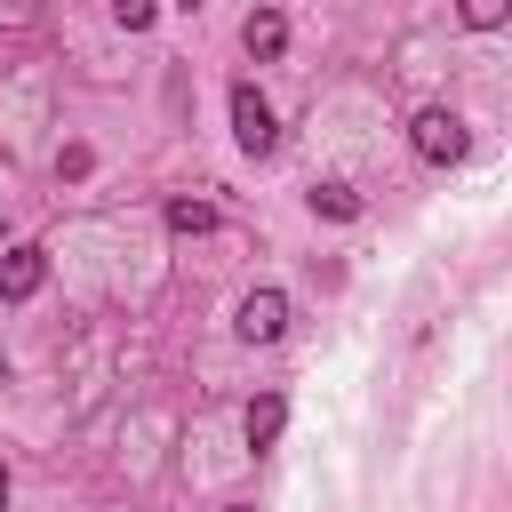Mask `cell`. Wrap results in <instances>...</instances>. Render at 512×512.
Masks as SVG:
<instances>
[{
    "label": "cell",
    "instance_id": "obj_1",
    "mask_svg": "<svg viewBox=\"0 0 512 512\" xmlns=\"http://www.w3.org/2000/svg\"><path fill=\"white\" fill-rule=\"evenodd\" d=\"M408 144H416V160H424V168H456V160L472 152V136H464V120H456L448 104H424V112L408 120Z\"/></svg>",
    "mask_w": 512,
    "mask_h": 512
},
{
    "label": "cell",
    "instance_id": "obj_2",
    "mask_svg": "<svg viewBox=\"0 0 512 512\" xmlns=\"http://www.w3.org/2000/svg\"><path fill=\"white\" fill-rule=\"evenodd\" d=\"M232 144H240L248 160H264V152L280 144V128H272V104H264V88H256V80H232Z\"/></svg>",
    "mask_w": 512,
    "mask_h": 512
},
{
    "label": "cell",
    "instance_id": "obj_3",
    "mask_svg": "<svg viewBox=\"0 0 512 512\" xmlns=\"http://www.w3.org/2000/svg\"><path fill=\"white\" fill-rule=\"evenodd\" d=\"M232 328H240V344H280L288 336V296L280 288H248L240 312H232Z\"/></svg>",
    "mask_w": 512,
    "mask_h": 512
},
{
    "label": "cell",
    "instance_id": "obj_4",
    "mask_svg": "<svg viewBox=\"0 0 512 512\" xmlns=\"http://www.w3.org/2000/svg\"><path fill=\"white\" fill-rule=\"evenodd\" d=\"M40 280H48V248H32V240H24V248H8V256H0V304H32V296H40Z\"/></svg>",
    "mask_w": 512,
    "mask_h": 512
},
{
    "label": "cell",
    "instance_id": "obj_5",
    "mask_svg": "<svg viewBox=\"0 0 512 512\" xmlns=\"http://www.w3.org/2000/svg\"><path fill=\"white\" fill-rule=\"evenodd\" d=\"M240 48H248L256 64H272V56L288 48V16H280V8H248V16H240Z\"/></svg>",
    "mask_w": 512,
    "mask_h": 512
},
{
    "label": "cell",
    "instance_id": "obj_6",
    "mask_svg": "<svg viewBox=\"0 0 512 512\" xmlns=\"http://www.w3.org/2000/svg\"><path fill=\"white\" fill-rule=\"evenodd\" d=\"M280 424H288V400H280V392H256V400H248V448H272Z\"/></svg>",
    "mask_w": 512,
    "mask_h": 512
},
{
    "label": "cell",
    "instance_id": "obj_7",
    "mask_svg": "<svg viewBox=\"0 0 512 512\" xmlns=\"http://www.w3.org/2000/svg\"><path fill=\"white\" fill-rule=\"evenodd\" d=\"M312 216H328V224H352V216H360V192L328 176V184H312Z\"/></svg>",
    "mask_w": 512,
    "mask_h": 512
},
{
    "label": "cell",
    "instance_id": "obj_8",
    "mask_svg": "<svg viewBox=\"0 0 512 512\" xmlns=\"http://www.w3.org/2000/svg\"><path fill=\"white\" fill-rule=\"evenodd\" d=\"M168 232L176 240H200V232H216V208L208 200H168Z\"/></svg>",
    "mask_w": 512,
    "mask_h": 512
},
{
    "label": "cell",
    "instance_id": "obj_9",
    "mask_svg": "<svg viewBox=\"0 0 512 512\" xmlns=\"http://www.w3.org/2000/svg\"><path fill=\"white\" fill-rule=\"evenodd\" d=\"M456 16H464L472 32H496V24L512 16V0H456Z\"/></svg>",
    "mask_w": 512,
    "mask_h": 512
},
{
    "label": "cell",
    "instance_id": "obj_10",
    "mask_svg": "<svg viewBox=\"0 0 512 512\" xmlns=\"http://www.w3.org/2000/svg\"><path fill=\"white\" fill-rule=\"evenodd\" d=\"M112 16H120L128 32H152V16H160V0H112Z\"/></svg>",
    "mask_w": 512,
    "mask_h": 512
},
{
    "label": "cell",
    "instance_id": "obj_11",
    "mask_svg": "<svg viewBox=\"0 0 512 512\" xmlns=\"http://www.w3.org/2000/svg\"><path fill=\"white\" fill-rule=\"evenodd\" d=\"M88 168H96L88 144H64V152H56V176H88Z\"/></svg>",
    "mask_w": 512,
    "mask_h": 512
},
{
    "label": "cell",
    "instance_id": "obj_12",
    "mask_svg": "<svg viewBox=\"0 0 512 512\" xmlns=\"http://www.w3.org/2000/svg\"><path fill=\"white\" fill-rule=\"evenodd\" d=\"M0 512H8V464H0Z\"/></svg>",
    "mask_w": 512,
    "mask_h": 512
},
{
    "label": "cell",
    "instance_id": "obj_13",
    "mask_svg": "<svg viewBox=\"0 0 512 512\" xmlns=\"http://www.w3.org/2000/svg\"><path fill=\"white\" fill-rule=\"evenodd\" d=\"M224 512H256V504H224Z\"/></svg>",
    "mask_w": 512,
    "mask_h": 512
},
{
    "label": "cell",
    "instance_id": "obj_14",
    "mask_svg": "<svg viewBox=\"0 0 512 512\" xmlns=\"http://www.w3.org/2000/svg\"><path fill=\"white\" fill-rule=\"evenodd\" d=\"M0 384H8V360H0Z\"/></svg>",
    "mask_w": 512,
    "mask_h": 512
}]
</instances>
